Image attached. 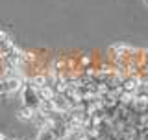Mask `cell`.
Returning <instances> with one entry per match:
<instances>
[{
	"mask_svg": "<svg viewBox=\"0 0 148 140\" xmlns=\"http://www.w3.org/2000/svg\"><path fill=\"white\" fill-rule=\"evenodd\" d=\"M37 140H61L56 129H39L37 131Z\"/></svg>",
	"mask_w": 148,
	"mask_h": 140,
	"instance_id": "obj_3",
	"label": "cell"
},
{
	"mask_svg": "<svg viewBox=\"0 0 148 140\" xmlns=\"http://www.w3.org/2000/svg\"><path fill=\"white\" fill-rule=\"evenodd\" d=\"M4 140H9V138H4Z\"/></svg>",
	"mask_w": 148,
	"mask_h": 140,
	"instance_id": "obj_4",
	"label": "cell"
},
{
	"mask_svg": "<svg viewBox=\"0 0 148 140\" xmlns=\"http://www.w3.org/2000/svg\"><path fill=\"white\" fill-rule=\"evenodd\" d=\"M146 2H148V0H146Z\"/></svg>",
	"mask_w": 148,
	"mask_h": 140,
	"instance_id": "obj_5",
	"label": "cell"
},
{
	"mask_svg": "<svg viewBox=\"0 0 148 140\" xmlns=\"http://www.w3.org/2000/svg\"><path fill=\"white\" fill-rule=\"evenodd\" d=\"M24 83H26V79H22V76L2 77L0 79V98H8V96H13L17 92H21Z\"/></svg>",
	"mask_w": 148,
	"mask_h": 140,
	"instance_id": "obj_1",
	"label": "cell"
},
{
	"mask_svg": "<svg viewBox=\"0 0 148 140\" xmlns=\"http://www.w3.org/2000/svg\"><path fill=\"white\" fill-rule=\"evenodd\" d=\"M17 118L21 120V122H34L35 109H34V107H28V105H22L21 109L17 111Z\"/></svg>",
	"mask_w": 148,
	"mask_h": 140,
	"instance_id": "obj_2",
	"label": "cell"
}]
</instances>
